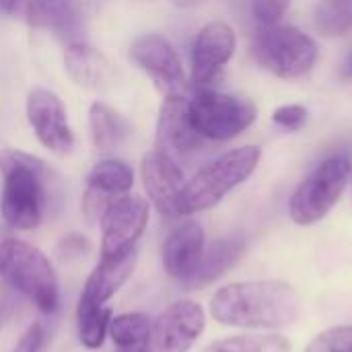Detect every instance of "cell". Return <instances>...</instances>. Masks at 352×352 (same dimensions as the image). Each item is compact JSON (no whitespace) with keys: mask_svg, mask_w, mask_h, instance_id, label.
<instances>
[{"mask_svg":"<svg viewBox=\"0 0 352 352\" xmlns=\"http://www.w3.org/2000/svg\"><path fill=\"white\" fill-rule=\"evenodd\" d=\"M0 280L45 316H54L60 309L62 297L56 268L29 241L16 237H4L0 241Z\"/></svg>","mask_w":352,"mask_h":352,"instance_id":"cell-3","label":"cell"},{"mask_svg":"<svg viewBox=\"0 0 352 352\" xmlns=\"http://www.w3.org/2000/svg\"><path fill=\"white\" fill-rule=\"evenodd\" d=\"M351 192H352V173H351Z\"/></svg>","mask_w":352,"mask_h":352,"instance_id":"cell-35","label":"cell"},{"mask_svg":"<svg viewBox=\"0 0 352 352\" xmlns=\"http://www.w3.org/2000/svg\"><path fill=\"white\" fill-rule=\"evenodd\" d=\"M307 109L299 103H287L274 109L272 113V122L289 132H299L305 124H307Z\"/></svg>","mask_w":352,"mask_h":352,"instance_id":"cell-27","label":"cell"},{"mask_svg":"<svg viewBox=\"0 0 352 352\" xmlns=\"http://www.w3.org/2000/svg\"><path fill=\"white\" fill-rule=\"evenodd\" d=\"M132 60L153 78L155 87L165 95H186L190 82L184 64L173 45L159 33L138 35L130 45Z\"/></svg>","mask_w":352,"mask_h":352,"instance_id":"cell-11","label":"cell"},{"mask_svg":"<svg viewBox=\"0 0 352 352\" xmlns=\"http://www.w3.org/2000/svg\"><path fill=\"white\" fill-rule=\"evenodd\" d=\"M29 0H0L2 16H25Z\"/></svg>","mask_w":352,"mask_h":352,"instance_id":"cell-31","label":"cell"},{"mask_svg":"<svg viewBox=\"0 0 352 352\" xmlns=\"http://www.w3.org/2000/svg\"><path fill=\"white\" fill-rule=\"evenodd\" d=\"M208 314L221 326L276 332L301 318V297L287 280H237L214 291Z\"/></svg>","mask_w":352,"mask_h":352,"instance_id":"cell-1","label":"cell"},{"mask_svg":"<svg viewBox=\"0 0 352 352\" xmlns=\"http://www.w3.org/2000/svg\"><path fill=\"white\" fill-rule=\"evenodd\" d=\"M206 248V235L198 221L175 225L163 243V268L169 278L188 285L196 274Z\"/></svg>","mask_w":352,"mask_h":352,"instance_id":"cell-16","label":"cell"},{"mask_svg":"<svg viewBox=\"0 0 352 352\" xmlns=\"http://www.w3.org/2000/svg\"><path fill=\"white\" fill-rule=\"evenodd\" d=\"M91 252V243L85 235L80 233H68L64 235L58 245H56V254L60 256L62 262H72V260H80Z\"/></svg>","mask_w":352,"mask_h":352,"instance_id":"cell-28","label":"cell"},{"mask_svg":"<svg viewBox=\"0 0 352 352\" xmlns=\"http://www.w3.org/2000/svg\"><path fill=\"white\" fill-rule=\"evenodd\" d=\"M177 6H182V8H192V6H198V4H202V2H206V0H173Z\"/></svg>","mask_w":352,"mask_h":352,"instance_id":"cell-33","label":"cell"},{"mask_svg":"<svg viewBox=\"0 0 352 352\" xmlns=\"http://www.w3.org/2000/svg\"><path fill=\"white\" fill-rule=\"evenodd\" d=\"M140 177L148 200L159 210L163 219H179L177 202L186 186L184 171L179 163L167 153L155 148L144 155L140 163Z\"/></svg>","mask_w":352,"mask_h":352,"instance_id":"cell-13","label":"cell"},{"mask_svg":"<svg viewBox=\"0 0 352 352\" xmlns=\"http://www.w3.org/2000/svg\"><path fill=\"white\" fill-rule=\"evenodd\" d=\"M303 352H352V324L334 326L320 332Z\"/></svg>","mask_w":352,"mask_h":352,"instance_id":"cell-26","label":"cell"},{"mask_svg":"<svg viewBox=\"0 0 352 352\" xmlns=\"http://www.w3.org/2000/svg\"><path fill=\"white\" fill-rule=\"evenodd\" d=\"M136 260H138L136 252L120 258H101L99 264L87 276L78 301H87L93 305H107L120 293V289L132 278Z\"/></svg>","mask_w":352,"mask_h":352,"instance_id":"cell-17","label":"cell"},{"mask_svg":"<svg viewBox=\"0 0 352 352\" xmlns=\"http://www.w3.org/2000/svg\"><path fill=\"white\" fill-rule=\"evenodd\" d=\"M237 37L229 23L212 21L204 25L198 35L194 37L192 52H190V80L194 89L214 87L225 66L231 62L235 54Z\"/></svg>","mask_w":352,"mask_h":352,"instance_id":"cell-10","label":"cell"},{"mask_svg":"<svg viewBox=\"0 0 352 352\" xmlns=\"http://www.w3.org/2000/svg\"><path fill=\"white\" fill-rule=\"evenodd\" d=\"M262 159L260 146L248 144L223 153L214 161L200 167L179 194L177 214L192 217L219 206L235 188L248 182Z\"/></svg>","mask_w":352,"mask_h":352,"instance_id":"cell-4","label":"cell"},{"mask_svg":"<svg viewBox=\"0 0 352 352\" xmlns=\"http://www.w3.org/2000/svg\"><path fill=\"white\" fill-rule=\"evenodd\" d=\"M352 161L336 155L318 163L309 175L295 188L289 200V217L299 227H314L322 223L340 202L351 184Z\"/></svg>","mask_w":352,"mask_h":352,"instance_id":"cell-6","label":"cell"},{"mask_svg":"<svg viewBox=\"0 0 352 352\" xmlns=\"http://www.w3.org/2000/svg\"><path fill=\"white\" fill-rule=\"evenodd\" d=\"M252 56L270 74L293 80L309 74L320 50L311 35L295 25H260L252 37Z\"/></svg>","mask_w":352,"mask_h":352,"instance_id":"cell-5","label":"cell"},{"mask_svg":"<svg viewBox=\"0 0 352 352\" xmlns=\"http://www.w3.org/2000/svg\"><path fill=\"white\" fill-rule=\"evenodd\" d=\"M27 120L37 140L56 155H66L74 146V134L68 126L66 109L60 97L43 87H37L27 97Z\"/></svg>","mask_w":352,"mask_h":352,"instance_id":"cell-12","label":"cell"},{"mask_svg":"<svg viewBox=\"0 0 352 352\" xmlns=\"http://www.w3.org/2000/svg\"><path fill=\"white\" fill-rule=\"evenodd\" d=\"M204 142L206 140L196 132L192 124L188 95L165 97L157 122V148L177 161L179 157H188L200 151Z\"/></svg>","mask_w":352,"mask_h":352,"instance_id":"cell-14","label":"cell"},{"mask_svg":"<svg viewBox=\"0 0 352 352\" xmlns=\"http://www.w3.org/2000/svg\"><path fill=\"white\" fill-rule=\"evenodd\" d=\"M291 0H254V16L258 25H274L287 14Z\"/></svg>","mask_w":352,"mask_h":352,"instance_id":"cell-29","label":"cell"},{"mask_svg":"<svg viewBox=\"0 0 352 352\" xmlns=\"http://www.w3.org/2000/svg\"><path fill=\"white\" fill-rule=\"evenodd\" d=\"M97 2L99 0H29L25 19L72 43L95 12Z\"/></svg>","mask_w":352,"mask_h":352,"instance_id":"cell-15","label":"cell"},{"mask_svg":"<svg viewBox=\"0 0 352 352\" xmlns=\"http://www.w3.org/2000/svg\"><path fill=\"white\" fill-rule=\"evenodd\" d=\"M245 245L248 243L241 235L221 237V239L208 243L204 248L202 262H200L196 274L192 276V280L188 283V287L200 289V287H206V285L219 280L223 274H227L229 268H233L239 262V258L245 252Z\"/></svg>","mask_w":352,"mask_h":352,"instance_id":"cell-19","label":"cell"},{"mask_svg":"<svg viewBox=\"0 0 352 352\" xmlns=\"http://www.w3.org/2000/svg\"><path fill=\"white\" fill-rule=\"evenodd\" d=\"M148 219L151 206L140 196L124 194L109 200L99 217L101 258H120L136 252V245L146 231Z\"/></svg>","mask_w":352,"mask_h":352,"instance_id":"cell-8","label":"cell"},{"mask_svg":"<svg viewBox=\"0 0 352 352\" xmlns=\"http://www.w3.org/2000/svg\"><path fill=\"white\" fill-rule=\"evenodd\" d=\"M45 340H47L45 326L41 322H33L31 326H27V330L21 334V338L16 340L14 349L10 352H43Z\"/></svg>","mask_w":352,"mask_h":352,"instance_id":"cell-30","label":"cell"},{"mask_svg":"<svg viewBox=\"0 0 352 352\" xmlns=\"http://www.w3.org/2000/svg\"><path fill=\"white\" fill-rule=\"evenodd\" d=\"M8 314H10V289L0 280V328L4 326Z\"/></svg>","mask_w":352,"mask_h":352,"instance_id":"cell-32","label":"cell"},{"mask_svg":"<svg viewBox=\"0 0 352 352\" xmlns=\"http://www.w3.org/2000/svg\"><path fill=\"white\" fill-rule=\"evenodd\" d=\"M344 72H346V74H352V54L349 56L346 64H344Z\"/></svg>","mask_w":352,"mask_h":352,"instance_id":"cell-34","label":"cell"},{"mask_svg":"<svg viewBox=\"0 0 352 352\" xmlns=\"http://www.w3.org/2000/svg\"><path fill=\"white\" fill-rule=\"evenodd\" d=\"M153 320L142 311H128L111 318L109 338L116 352H148Z\"/></svg>","mask_w":352,"mask_h":352,"instance_id":"cell-22","label":"cell"},{"mask_svg":"<svg viewBox=\"0 0 352 352\" xmlns=\"http://www.w3.org/2000/svg\"><path fill=\"white\" fill-rule=\"evenodd\" d=\"M202 352H291V342L283 334H237L206 344Z\"/></svg>","mask_w":352,"mask_h":352,"instance_id":"cell-24","label":"cell"},{"mask_svg":"<svg viewBox=\"0 0 352 352\" xmlns=\"http://www.w3.org/2000/svg\"><path fill=\"white\" fill-rule=\"evenodd\" d=\"M204 330L206 311L198 301H173L151 324L148 352H190Z\"/></svg>","mask_w":352,"mask_h":352,"instance_id":"cell-9","label":"cell"},{"mask_svg":"<svg viewBox=\"0 0 352 352\" xmlns=\"http://www.w3.org/2000/svg\"><path fill=\"white\" fill-rule=\"evenodd\" d=\"M89 128L93 146L103 155L118 151L132 134L130 122L101 101H95L89 109Z\"/></svg>","mask_w":352,"mask_h":352,"instance_id":"cell-20","label":"cell"},{"mask_svg":"<svg viewBox=\"0 0 352 352\" xmlns=\"http://www.w3.org/2000/svg\"><path fill=\"white\" fill-rule=\"evenodd\" d=\"M0 171V214L4 223L14 231L37 229L50 206L47 184L54 175L52 169L41 159L27 153L2 151Z\"/></svg>","mask_w":352,"mask_h":352,"instance_id":"cell-2","label":"cell"},{"mask_svg":"<svg viewBox=\"0 0 352 352\" xmlns=\"http://www.w3.org/2000/svg\"><path fill=\"white\" fill-rule=\"evenodd\" d=\"M188 107L196 132L212 142L237 138L258 118V107L252 99L223 93L214 87L194 89L192 97H188Z\"/></svg>","mask_w":352,"mask_h":352,"instance_id":"cell-7","label":"cell"},{"mask_svg":"<svg viewBox=\"0 0 352 352\" xmlns=\"http://www.w3.org/2000/svg\"><path fill=\"white\" fill-rule=\"evenodd\" d=\"M113 309L109 305H93L87 301L76 303V332L78 342L87 351H99L109 338V324Z\"/></svg>","mask_w":352,"mask_h":352,"instance_id":"cell-23","label":"cell"},{"mask_svg":"<svg viewBox=\"0 0 352 352\" xmlns=\"http://www.w3.org/2000/svg\"><path fill=\"white\" fill-rule=\"evenodd\" d=\"M68 74L85 89L105 91L116 80V70L107 56L85 41H72L64 54Z\"/></svg>","mask_w":352,"mask_h":352,"instance_id":"cell-18","label":"cell"},{"mask_svg":"<svg viewBox=\"0 0 352 352\" xmlns=\"http://www.w3.org/2000/svg\"><path fill=\"white\" fill-rule=\"evenodd\" d=\"M314 25L328 39L351 33L352 0H320L314 10Z\"/></svg>","mask_w":352,"mask_h":352,"instance_id":"cell-25","label":"cell"},{"mask_svg":"<svg viewBox=\"0 0 352 352\" xmlns=\"http://www.w3.org/2000/svg\"><path fill=\"white\" fill-rule=\"evenodd\" d=\"M134 186V171L126 161L103 159L93 165L87 175V190L105 198H118L130 194Z\"/></svg>","mask_w":352,"mask_h":352,"instance_id":"cell-21","label":"cell"}]
</instances>
